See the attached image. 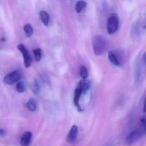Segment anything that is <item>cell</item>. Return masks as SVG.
Returning a JSON list of instances; mask_svg holds the SVG:
<instances>
[{"instance_id":"obj_6","label":"cell","mask_w":146,"mask_h":146,"mask_svg":"<svg viewBox=\"0 0 146 146\" xmlns=\"http://www.w3.org/2000/svg\"><path fill=\"white\" fill-rule=\"evenodd\" d=\"M17 48L23 55L25 67L26 68H29L31 65L32 59L28 50L22 44H18Z\"/></svg>"},{"instance_id":"obj_20","label":"cell","mask_w":146,"mask_h":146,"mask_svg":"<svg viewBox=\"0 0 146 146\" xmlns=\"http://www.w3.org/2000/svg\"><path fill=\"white\" fill-rule=\"evenodd\" d=\"M6 134L5 130L3 129H0V135L4 136Z\"/></svg>"},{"instance_id":"obj_9","label":"cell","mask_w":146,"mask_h":146,"mask_svg":"<svg viewBox=\"0 0 146 146\" xmlns=\"http://www.w3.org/2000/svg\"><path fill=\"white\" fill-rule=\"evenodd\" d=\"M32 133L30 131H27L23 134L21 139V144L23 146H29L31 142Z\"/></svg>"},{"instance_id":"obj_2","label":"cell","mask_w":146,"mask_h":146,"mask_svg":"<svg viewBox=\"0 0 146 146\" xmlns=\"http://www.w3.org/2000/svg\"><path fill=\"white\" fill-rule=\"evenodd\" d=\"M93 48L94 54L99 56L104 54L108 50L109 44L104 38L99 35L94 36L92 38Z\"/></svg>"},{"instance_id":"obj_15","label":"cell","mask_w":146,"mask_h":146,"mask_svg":"<svg viewBox=\"0 0 146 146\" xmlns=\"http://www.w3.org/2000/svg\"><path fill=\"white\" fill-rule=\"evenodd\" d=\"M24 30L27 37H30L32 36L33 32V28L30 24H27L25 25Z\"/></svg>"},{"instance_id":"obj_4","label":"cell","mask_w":146,"mask_h":146,"mask_svg":"<svg viewBox=\"0 0 146 146\" xmlns=\"http://www.w3.org/2000/svg\"><path fill=\"white\" fill-rule=\"evenodd\" d=\"M22 72L21 69H17L6 75L3 81L7 85H12L20 80L22 78Z\"/></svg>"},{"instance_id":"obj_23","label":"cell","mask_w":146,"mask_h":146,"mask_svg":"<svg viewBox=\"0 0 146 146\" xmlns=\"http://www.w3.org/2000/svg\"><path fill=\"white\" fill-rule=\"evenodd\" d=\"M143 27H144V28H145V29H146V25H145Z\"/></svg>"},{"instance_id":"obj_1","label":"cell","mask_w":146,"mask_h":146,"mask_svg":"<svg viewBox=\"0 0 146 146\" xmlns=\"http://www.w3.org/2000/svg\"><path fill=\"white\" fill-rule=\"evenodd\" d=\"M146 135V114L141 117L136 127L127 136L126 144L132 145Z\"/></svg>"},{"instance_id":"obj_14","label":"cell","mask_w":146,"mask_h":146,"mask_svg":"<svg viewBox=\"0 0 146 146\" xmlns=\"http://www.w3.org/2000/svg\"><path fill=\"white\" fill-rule=\"evenodd\" d=\"M87 5V3L84 1H78L77 2L75 5V10L77 13H80L85 7Z\"/></svg>"},{"instance_id":"obj_17","label":"cell","mask_w":146,"mask_h":146,"mask_svg":"<svg viewBox=\"0 0 146 146\" xmlns=\"http://www.w3.org/2000/svg\"><path fill=\"white\" fill-rule=\"evenodd\" d=\"M16 90L20 93L24 92L25 91V83L22 81H19L16 84Z\"/></svg>"},{"instance_id":"obj_7","label":"cell","mask_w":146,"mask_h":146,"mask_svg":"<svg viewBox=\"0 0 146 146\" xmlns=\"http://www.w3.org/2000/svg\"><path fill=\"white\" fill-rule=\"evenodd\" d=\"M78 134V127L76 125H74L70 129L67 137L66 141L68 143L72 144L77 139Z\"/></svg>"},{"instance_id":"obj_5","label":"cell","mask_w":146,"mask_h":146,"mask_svg":"<svg viewBox=\"0 0 146 146\" xmlns=\"http://www.w3.org/2000/svg\"><path fill=\"white\" fill-rule=\"evenodd\" d=\"M119 26V20L116 15L113 14L108 19L107 30L108 34L112 35L116 32Z\"/></svg>"},{"instance_id":"obj_8","label":"cell","mask_w":146,"mask_h":146,"mask_svg":"<svg viewBox=\"0 0 146 146\" xmlns=\"http://www.w3.org/2000/svg\"><path fill=\"white\" fill-rule=\"evenodd\" d=\"M140 59L137 60L135 70V86H138L140 82L141 77V63Z\"/></svg>"},{"instance_id":"obj_13","label":"cell","mask_w":146,"mask_h":146,"mask_svg":"<svg viewBox=\"0 0 146 146\" xmlns=\"http://www.w3.org/2000/svg\"><path fill=\"white\" fill-rule=\"evenodd\" d=\"M26 106L28 110L31 111H35L37 108L36 102L34 98H31L27 103Z\"/></svg>"},{"instance_id":"obj_19","label":"cell","mask_w":146,"mask_h":146,"mask_svg":"<svg viewBox=\"0 0 146 146\" xmlns=\"http://www.w3.org/2000/svg\"><path fill=\"white\" fill-rule=\"evenodd\" d=\"M33 54L35 56V59L37 62L40 61L42 57V50L40 48H38L37 49L33 50Z\"/></svg>"},{"instance_id":"obj_21","label":"cell","mask_w":146,"mask_h":146,"mask_svg":"<svg viewBox=\"0 0 146 146\" xmlns=\"http://www.w3.org/2000/svg\"><path fill=\"white\" fill-rule=\"evenodd\" d=\"M142 59H143V61H144V62H145L146 69V51L143 54V56H142Z\"/></svg>"},{"instance_id":"obj_11","label":"cell","mask_w":146,"mask_h":146,"mask_svg":"<svg viewBox=\"0 0 146 146\" xmlns=\"http://www.w3.org/2000/svg\"><path fill=\"white\" fill-rule=\"evenodd\" d=\"M77 87L81 90L82 93H86L91 87V82L86 79H82L79 82Z\"/></svg>"},{"instance_id":"obj_22","label":"cell","mask_w":146,"mask_h":146,"mask_svg":"<svg viewBox=\"0 0 146 146\" xmlns=\"http://www.w3.org/2000/svg\"><path fill=\"white\" fill-rule=\"evenodd\" d=\"M143 111L145 113H146V97L144 102V106H143Z\"/></svg>"},{"instance_id":"obj_12","label":"cell","mask_w":146,"mask_h":146,"mask_svg":"<svg viewBox=\"0 0 146 146\" xmlns=\"http://www.w3.org/2000/svg\"><path fill=\"white\" fill-rule=\"evenodd\" d=\"M40 19L45 27L48 26L49 23L50 18L48 14L46 11L42 10L40 13Z\"/></svg>"},{"instance_id":"obj_10","label":"cell","mask_w":146,"mask_h":146,"mask_svg":"<svg viewBox=\"0 0 146 146\" xmlns=\"http://www.w3.org/2000/svg\"><path fill=\"white\" fill-rule=\"evenodd\" d=\"M82 94V93L81 90L80 88H78V87L76 88L74 92V103L79 111H83L81 107H80V104H79V100H80V97Z\"/></svg>"},{"instance_id":"obj_18","label":"cell","mask_w":146,"mask_h":146,"mask_svg":"<svg viewBox=\"0 0 146 146\" xmlns=\"http://www.w3.org/2000/svg\"><path fill=\"white\" fill-rule=\"evenodd\" d=\"M80 75L82 79H86L88 76V72L87 68L84 65H82L81 67L80 70Z\"/></svg>"},{"instance_id":"obj_3","label":"cell","mask_w":146,"mask_h":146,"mask_svg":"<svg viewBox=\"0 0 146 146\" xmlns=\"http://www.w3.org/2000/svg\"><path fill=\"white\" fill-rule=\"evenodd\" d=\"M108 58L112 65L120 67L124 62V53L121 50H110L108 51Z\"/></svg>"},{"instance_id":"obj_16","label":"cell","mask_w":146,"mask_h":146,"mask_svg":"<svg viewBox=\"0 0 146 146\" xmlns=\"http://www.w3.org/2000/svg\"><path fill=\"white\" fill-rule=\"evenodd\" d=\"M32 91L34 94H38L40 91V85L38 81L37 80H34L32 85Z\"/></svg>"}]
</instances>
